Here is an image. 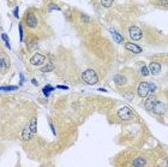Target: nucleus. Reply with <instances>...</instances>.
<instances>
[{"label": "nucleus", "mask_w": 168, "mask_h": 167, "mask_svg": "<svg viewBox=\"0 0 168 167\" xmlns=\"http://www.w3.org/2000/svg\"><path fill=\"white\" fill-rule=\"evenodd\" d=\"M149 71L151 75H159L161 71V65L157 61H151L149 64Z\"/></svg>", "instance_id": "nucleus-10"}, {"label": "nucleus", "mask_w": 168, "mask_h": 167, "mask_svg": "<svg viewBox=\"0 0 168 167\" xmlns=\"http://www.w3.org/2000/svg\"><path fill=\"white\" fill-rule=\"evenodd\" d=\"M82 80L89 85H94L98 82V77L94 70H85L82 72Z\"/></svg>", "instance_id": "nucleus-2"}, {"label": "nucleus", "mask_w": 168, "mask_h": 167, "mask_svg": "<svg viewBox=\"0 0 168 167\" xmlns=\"http://www.w3.org/2000/svg\"><path fill=\"white\" fill-rule=\"evenodd\" d=\"M0 66H1V72H5V71L7 70V68H8V61H7L6 58L1 57V63H0Z\"/></svg>", "instance_id": "nucleus-15"}, {"label": "nucleus", "mask_w": 168, "mask_h": 167, "mask_svg": "<svg viewBox=\"0 0 168 167\" xmlns=\"http://www.w3.org/2000/svg\"><path fill=\"white\" fill-rule=\"evenodd\" d=\"M110 34H112V36H113V39L115 40V42H118V43H122V42H125V41H124V37H122V36H121V34H119V32H118L117 30L110 29Z\"/></svg>", "instance_id": "nucleus-13"}, {"label": "nucleus", "mask_w": 168, "mask_h": 167, "mask_svg": "<svg viewBox=\"0 0 168 167\" xmlns=\"http://www.w3.org/2000/svg\"><path fill=\"white\" fill-rule=\"evenodd\" d=\"M18 87L16 85H7V87H1V90H5V92H11V90H17Z\"/></svg>", "instance_id": "nucleus-18"}, {"label": "nucleus", "mask_w": 168, "mask_h": 167, "mask_svg": "<svg viewBox=\"0 0 168 167\" xmlns=\"http://www.w3.org/2000/svg\"><path fill=\"white\" fill-rule=\"evenodd\" d=\"M44 61H46V57H44L43 54H41V53H35L31 57V59H30V63L32 65H35V66H40Z\"/></svg>", "instance_id": "nucleus-6"}, {"label": "nucleus", "mask_w": 168, "mask_h": 167, "mask_svg": "<svg viewBox=\"0 0 168 167\" xmlns=\"http://www.w3.org/2000/svg\"><path fill=\"white\" fill-rule=\"evenodd\" d=\"M19 37H20V41H23V27H22V24H19Z\"/></svg>", "instance_id": "nucleus-22"}, {"label": "nucleus", "mask_w": 168, "mask_h": 167, "mask_svg": "<svg viewBox=\"0 0 168 167\" xmlns=\"http://www.w3.org/2000/svg\"><path fill=\"white\" fill-rule=\"evenodd\" d=\"M150 93V84L147 82H141L137 87V94L139 97L145 99Z\"/></svg>", "instance_id": "nucleus-5"}, {"label": "nucleus", "mask_w": 168, "mask_h": 167, "mask_svg": "<svg viewBox=\"0 0 168 167\" xmlns=\"http://www.w3.org/2000/svg\"><path fill=\"white\" fill-rule=\"evenodd\" d=\"M118 116L121 120H124V121H129L131 119H133L134 117V113H133V111L131 107L129 106H124V107H120L118 109Z\"/></svg>", "instance_id": "nucleus-3"}, {"label": "nucleus", "mask_w": 168, "mask_h": 167, "mask_svg": "<svg viewBox=\"0 0 168 167\" xmlns=\"http://www.w3.org/2000/svg\"><path fill=\"white\" fill-rule=\"evenodd\" d=\"M156 101H157V100H156L154 96H150V97H148L147 100H145V104H144L145 108H147L148 111H151V112H153V108H154V106H155Z\"/></svg>", "instance_id": "nucleus-12"}, {"label": "nucleus", "mask_w": 168, "mask_h": 167, "mask_svg": "<svg viewBox=\"0 0 168 167\" xmlns=\"http://www.w3.org/2000/svg\"><path fill=\"white\" fill-rule=\"evenodd\" d=\"M42 72H49V71H53V64H47V65H44L43 68L41 69Z\"/></svg>", "instance_id": "nucleus-17"}, {"label": "nucleus", "mask_w": 168, "mask_h": 167, "mask_svg": "<svg viewBox=\"0 0 168 167\" xmlns=\"http://www.w3.org/2000/svg\"><path fill=\"white\" fill-rule=\"evenodd\" d=\"M125 48H126L129 52L133 53V54H139V53H142V51H143V49L138 46V44L133 43V42H125Z\"/></svg>", "instance_id": "nucleus-8"}, {"label": "nucleus", "mask_w": 168, "mask_h": 167, "mask_svg": "<svg viewBox=\"0 0 168 167\" xmlns=\"http://www.w3.org/2000/svg\"><path fill=\"white\" fill-rule=\"evenodd\" d=\"M164 111H166V106L161 101L157 100L156 104H155V106H154V108H153V112L157 113V114H162V113H164Z\"/></svg>", "instance_id": "nucleus-11"}, {"label": "nucleus", "mask_w": 168, "mask_h": 167, "mask_svg": "<svg viewBox=\"0 0 168 167\" xmlns=\"http://www.w3.org/2000/svg\"><path fill=\"white\" fill-rule=\"evenodd\" d=\"M114 81H115V83L119 85H122V84H124L125 83V78H124V77H122L121 75H117L115 77H114Z\"/></svg>", "instance_id": "nucleus-16"}, {"label": "nucleus", "mask_w": 168, "mask_h": 167, "mask_svg": "<svg viewBox=\"0 0 168 167\" xmlns=\"http://www.w3.org/2000/svg\"><path fill=\"white\" fill-rule=\"evenodd\" d=\"M127 34H129L130 39H132L134 41H139L142 39V36H143L142 29L139 27H137V25H131L129 28V32H127Z\"/></svg>", "instance_id": "nucleus-4"}, {"label": "nucleus", "mask_w": 168, "mask_h": 167, "mask_svg": "<svg viewBox=\"0 0 168 167\" xmlns=\"http://www.w3.org/2000/svg\"><path fill=\"white\" fill-rule=\"evenodd\" d=\"M141 73H142V76H144V77H147V76H149V73H150V71H149V68L148 66H143L142 68V70H141Z\"/></svg>", "instance_id": "nucleus-19"}, {"label": "nucleus", "mask_w": 168, "mask_h": 167, "mask_svg": "<svg viewBox=\"0 0 168 167\" xmlns=\"http://www.w3.org/2000/svg\"><path fill=\"white\" fill-rule=\"evenodd\" d=\"M101 4H102V6H105V7H110L112 5L114 4V1H113V0H110V1H105V0H102Z\"/></svg>", "instance_id": "nucleus-20"}, {"label": "nucleus", "mask_w": 168, "mask_h": 167, "mask_svg": "<svg viewBox=\"0 0 168 167\" xmlns=\"http://www.w3.org/2000/svg\"><path fill=\"white\" fill-rule=\"evenodd\" d=\"M57 88H58V89H65V90H67V89H69V87H66V85H58Z\"/></svg>", "instance_id": "nucleus-23"}, {"label": "nucleus", "mask_w": 168, "mask_h": 167, "mask_svg": "<svg viewBox=\"0 0 168 167\" xmlns=\"http://www.w3.org/2000/svg\"><path fill=\"white\" fill-rule=\"evenodd\" d=\"M148 163L147 159L143 158V156H137V158H134L133 161H132V166L133 167H145Z\"/></svg>", "instance_id": "nucleus-9"}, {"label": "nucleus", "mask_w": 168, "mask_h": 167, "mask_svg": "<svg viewBox=\"0 0 168 167\" xmlns=\"http://www.w3.org/2000/svg\"><path fill=\"white\" fill-rule=\"evenodd\" d=\"M36 131H37V119L34 118L24 128L23 132H22V138L25 140V141H29L36 135Z\"/></svg>", "instance_id": "nucleus-1"}, {"label": "nucleus", "mask_w": 168, "mask_h": 167, "mask_svg": "<svg viewBox=\"0 0 168 167\" xmlns=\"http://www.w3.org/2000/svg\"><path fill=\"white\" fill-rule=\"evenodd\" d=\"M53 90H54V87H52V85L47 84L46 87H43L42 93L44 94V96H49V93H51V92H53Z\"/></svg>", "instance_id": "nucleus-14"}, {"label": "nucleus", "mask_w": 168, "mask_h": 167, "mask_svg": "<svg viewBox=\"0 0 168 167\" xmlns=\"http://www.w3.org/2000/svg\"><path fill=\"white\" fill-rule=\"evenodd\" d=\"M25 24L30 29H34L37 25V18H36L35 13H28V16L25 18Z\"/></svg>", "instance_id": "nucleus-7"}, {"label": "nucleus", "mask_w": 168, "mask_h": 167, "mask_svg": "<svg viewBox=\"0 0 168 167\" xmlns=\"http://www.w3.org/2000/svg\"><path fill=\"white\" fill-rule=\"evenodd\" d=\"M1 37H3V40L5 41V43H6L7 48H11V47H10V43H8V39H7V35H6V34H4V32H3V34H1Z\"/></svg>", "instance_id": "nucleus-21"}, {"label": "nucleus", "mask_w": 168, "mask_h": 167, "mask_svg": "<svg viewBox=\"0 0 168 167\" xmlns=\"http://www.w3.org/2000/svg\"><path fill=\"white\" fill-rule=\"evenodd\" d=\"M17 12H18V7H16L15 11H13V15H15L16 17H18V13H17Z\"/></svg>", "instance_id": "nucleus-24"}, {"label": "nucleus", "mask_w": 168, "mask_h": 167, "mask_svg": "<svg viewBox=\"0 0 168 167\" xmlns=\"http://www.w3.org/2000/svg\"><path fill=\"white\" fill-rule=\"evenodd\" d=\"M31 83H32L34 85H37V82H36V80H31Z\"/></svg>", "instance_id": "nucleus-25"}]
</instances>
